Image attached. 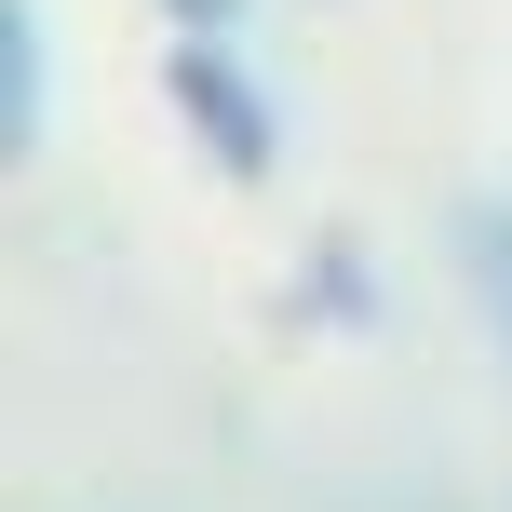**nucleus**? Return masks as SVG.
Listing matches in <instances>:
<instances>
[{
	"label": "nucleus",
	"mask_w": 512,
	"mask_h": 512,
	"mask_svg": "<svg viewBox=\"0 0 512 512\" xmlns=\"http://www.w3.org/2000/svg\"><path fill=\"white\" fill-rule=\"evenodd\" d=\"M162 108L189 122V149H203L230 189H270L283 176V95L256 81L243 41H162Z\"/></svg>",
	"instance_id": "f257e3e1"
},
{
	"label": "nucleus",
	"mask_w": 512,
	"mask_h": 512,
	"mask_svg": "<svg viewBox=\"0 0 512 512\" xmlns=\"http://www.w3.org/2000/svg\"><path fill=\"white\" fill-rule=\"evenodd\" d=\"M41 135H54V14L0 0V149L41 162Z\"/></svg>",
	"instance_id": "f03ea898"
},
{
	"label": "nucleus",
	"mask_w": 512,
	"mask_h": 512,
	"mask_svg": "<svg viewBox=\"0 0 512 512\" xmlns=\"http://www.w3.org/2000/svg\"><path fill=\"white\" fill-rule=\"evenodd\" d=\"M445 256H459L472 324H486V337H499V364H512V189H472V203L445 216Z\"/></svg>",
	"instance_id": "7ed1b4c3"
},
{
	"label": "nucleus",
	"mask_w": 512,
	"mask_h": 512,
	"mask_svg": "<svg viewBox=\"0 0 512 512\" xmlns=\"http://www.w3.org/2000/svg\"><path fill=\"white\" fill-rule=\"evenodd\" d=\"M297 310H324V324H378V283H364V256H351V243H324V256L297 270Z\"/></svg>",
	"instance_id": "20e7f679"
},
{
	"label": "nucleus",
	"mask_w": 512,
	"mask_h": 512,
	"mask_svg": "<svg viewBox=\"0 0 512 512\" xmlns=\"http://www.w3.org/2000/svg\"><path fill=\"white\" fill-rule=\"evenodd\" d=\"M149 14H162V41H243L256 0H149Z\"/></svg>",
	"instance_id": "39448f33"
}]
</instances>
